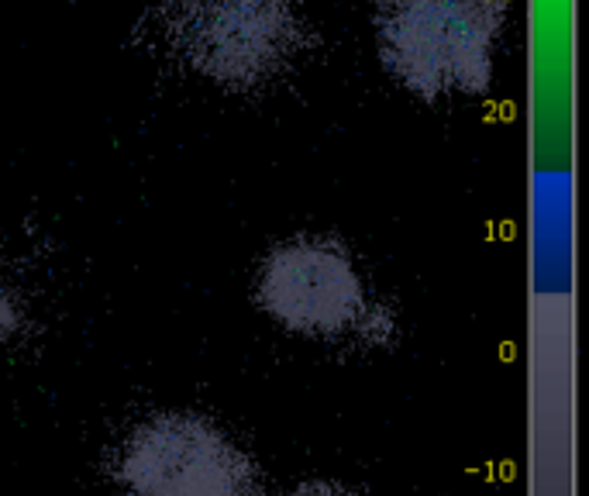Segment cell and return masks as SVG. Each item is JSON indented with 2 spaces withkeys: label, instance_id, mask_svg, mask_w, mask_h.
Wrapping results in <instances>:
<instances>
[{
  "label": "cell",
  "instance_id": "cell-1",
  "mask_svg": "<svg viewBox=\"0 0 589 496\" xmlns=\"http://www.w3.org/2000/svg\"><path fill=\"white\" fill-rule=\"evenodd\" d=\"M124 496H259L252 459L197 414L138 424L114 459Z\"/></svg>",
  "mask_w": 589,
  "mask_h": 496
},
{
  "label": "cell",
  "instance_id": "cell-4",
  "mask_svg": "<svg viewBox=\"0 0 589 496\" xmlns=\"http://www.w3.org/2000/svg\"><path fill=\"white\" fill-rule=\"evenodd\" d=\"M11 328V304H7V297H0V331Z\"/></svg>",
  "mask_w": 589,
  "mask_h": 496
},
{
  "label": "cell",
  "instance_id": "cell-2",
  "mask_svg": "<svg viewBox=\"0 0 589 496\" xmlns=\"http://www.w3.org/2000/svg\"><path fill=\"white\" fill-rule=\"evenodd\" d=\"M259 300L283 328L300 335H341L366 310L352 262L328 242L279 245L262 262Z\"/></svg>",
  "mask_w": 589,
  "mask_h": 496
},
{
  "label": "cell",
  "instance_id": "cell-3",
  "mask_svg": "<svg viewBox=\"0 0 589 496\" xmlns=\"http://www.w3.org/2000/svg\"><path fill=\"white\" fill-rule=\"evenodd\" d=\"M293 496H355V493H345L338 490V486H324V483H314V486H300Z\"/></svg>",
  "mask_w": 589,
  "mask_h": 496
}]
</instances>
